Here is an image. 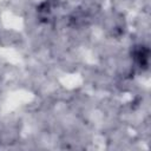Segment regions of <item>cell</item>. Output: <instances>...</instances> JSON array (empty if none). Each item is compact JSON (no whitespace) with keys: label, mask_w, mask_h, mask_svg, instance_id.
<instances>
[{"label":"cell","mask_w":151,"mask_h":151,"mask_svg":"<svg viewBox=\"0 0 151 151\" xmlns=\"http://www.w3.org/2000/svg\"><path fill=\"white\" fill-rule=\"evenodd\" d=\"M52 8H53V2L50 0H46L42 4H40V6L38 7V14L40 20L47 22L52 17Z\"/></svg>","instance_id":"2"},{"label":"cell","mask_w":151,"mask_h":151,"mask_svg":"<svg viewBox=\"0 0 151 151\" xmlns=\"http://www.w3.org/2000/svg\"><path fill=\"white\" fill-rule=\"evenodd\" d=\"M131 55L134 63L140 67V68H147L149 66V59H150V50L145 45H136L131 50Z\"/></svg>","instance_id":"1"}]
</instances>
